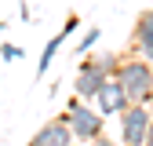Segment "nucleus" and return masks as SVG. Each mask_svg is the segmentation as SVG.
Listing matches in <instances>:
<instances>
[{"mask_svg":"<svg viewBox=\"0 0 153 146\" xmlns=\"http://www.w3.org/2000/svg\"><path fill=\"white\" fill-rule=\"evenodd\" d=\"M95 99H99V113H102V117L120 113L124 106H131V102H128V95H124V88H120L117 80H106V84H102V91H99Z\"/></svg>","mask_w":153,"mask_h":146,"instance_id":"0eeeda50","label":"nucleus"},{"mask_svg":"<svg viewBox=\"0 0 153 146\" xmlns=\"http://www.w3.org/2000/svg\"><path fill=\"white\" fill-rule=\"evenodd\" d=\"M76 26H80V18H76V15H69V18H66V26H62V36H69Z\"/></svg>","mask_w":153,"mask_h":146,"instance_id":"f8f14e48","label":"nucleus"},{"mask_svg":"<svg viewBox=\"0 0 153 146\" xmlns=\"http://www.w3.org/2000/svg\"><path fill=\"white\" fill-rule=\"evenodd\" d=\"M99 36H102V29H99V26H91V29L84 33V40L76 44V55H80V59H84V55H88V51H91L95 44H99Z\"/></svg>","mask_w":153,"mask_h":146,"instance_id":"1a4fd4ad","label":"nucleus"},{"mask_svg":"<svg viewBox=\"0 0 153 146\" xmlns=\"http://www.w3.org/2000/svg\"><path fill=\"white\" fill-rule=\"evenodd\" d=\"M149 15H153V11H149Z\"/></svg>","mask_w":153,"mask_h":146,"instance_id":"dca6fc26","label":"nucleus"},{"mask_svg":"<svg viewBox=\"0 0 153 146\" xmlns=\"http://www.w3.org/2000/svg\"><path fill=\"white\" fill-rule=\"evenodd\" d=\"M62 44H66V36H62V33H55L51 40L44 44V51H40V69H36V77H44V73L51 69V59L59 55V48H62Z\"/></svg>","mask_w":153,"mask_h":146,"instance_id":"6e6552de","label":"nucleus"},{"mask_svg":"<svg viewBox=\"0 0 153 146\" xmlns=\"http://www.w3.org/2000/svg\"><path fill=\"white\" fill-rule=\"evenodd\" d=\"M88 146H109V139H106V135H99V139H95V142H88Z\"/></svg>","mask_w":153,"mask_h":146,"instance_id":"4468645a","label":"nucleus"},{"mask_svg":"<svg viewBox=\"0 0 153 146\" xmlns=\"http://www.w3.org/2000/svg\"><path fill=\"white\" fill-rule=\"evenodd\" d=\"M106 80H109V77H106L102 69H95L91 62H84V69L76 73V80H73V91H76V99H95V95L102 91Z\"/></svg>","mask_w":153,"mask_h":146,"instance_id":"39448f33","label":"nucleus"},{"mask_svg":"<svg viewBox=\"0 0 153 146\" xmlns=\"http://www.w3.org/2000/svg\"><path fill=\"white\" fill-rule=\"evenodd\" d=\"M117 62H120V59H117V55H99V59H91V66H95V69H102V73H106V77H109V73H113V69H117Z\"/></svg>","mask_w":153,"mask_h":146,"instance_id":"9d476101","label":"nucleus"},{"mask_svg":"<svg viewBox=\"0 0 153 146\" xmlns=\"http://www.w3.org/2000/svg\"><path fill=\"white\" fill-rule=\"evenodd\" d=\"M29 146H40V142H29Z\"/></svg>","mask_w":153,"mask_h":146,"instance_id":"2eb2a0df","label":"nucleus"},{"mask_svg":"<svg viewBox=\"0 0 153 146\" xmlns=\"http://www.w3.org/2000/svg\"><path fill=\"white\" fill-rule=\"evenodd\" d=\"M0 55H4L7 62H15V59H22V55H26V48H15V44H0Z\"/></svg>","mask_w":153,"mask_h":146,"instance_id":"9b49d317","label":"nucleus"},{"mask_svg":"<svg viewBox=\"0 0 153 146\" xmlns=\"http://www.w3.org/2000/svg\"><path fill=\"white\" fill-rule=\"evenodd\" d=\"M33 142H40V146H76V139H73V132H69L66 117L48 121L40 132H36V139H33Z\"/></svg>","mask_w":153,"mask_h":146,"instance_id":"20e7f679","label":"nucleus"},{"mask_svg":"<svg viewBox=\"0 0 153 146\" xmlns=\"http://www.w3.org/2000/svg\"><path fill=\"white\" fill-rule=\"evenodd\" d=\"M66 124H69L73 139L84 142V146L95 142L99 135H106V132H102V113H99V110H91L84 99H76V95H73V102L66 106Z\"/></svg>","mask_w":153,"mask_h":146,"instance_id":"f03ea898","label":"nucleus"},{"mask_svg":"<svg viewBox=\"0 0 153 146\" xmlns=\"http://www.w3.org/2000/svg\"><path fill=\"white\" fill-rule=\"evenodd\" d=\"M142 146H153V121H149V132H146V139H142Z\"/></svg>","mask_w":153,"mask_h":146,"instance_id":"ddd939ff","label":"nucleus"},{"mask_svg":"<svg viewBox=\"0 0 153 146\" xmlns=\"http://www.w3.org/2000/svg\"><path fill=\"white\" fill-rule=\"evenodd\" d=\"M131 51H135V59H142V62H149V66H153V15H149V11L139 18V26H135Z\"/></svg>","mask_w":153,"mask_h":146,"instance_id":"423d86ee","label":"nucleus"},{"mask_svg":"<svg viewBox=\"0 0 153 146\" xmlns=\"http://www.w3.org/2000/svg\"><path fill=\"white\" fill-rule=\"evenodd\" d=\"M149 121H153V113L146 110V102L124 106L120 110V139H124V146H142V139L149 132Z\"/></svg>","mask_w":153,"mask_h":146,"instance_id":"7ed1b4c3","label":"nucleus"},{"mask_svg":"<svg viewBox=\"0 0 153 146\" xmlns=\"http://www.w3.org/2000/svg\"><path fill=\"white\" fill-rule=\"evenodd\" d=\"M113 80L124 88L128 102H146V99L153 95V66L142 62V59L117 62V69H113Z\"/></svg>","mask_w":153,"mask_h":146,"instance_id":"f257e3e1","label":"nucleus"}]
</instances>
